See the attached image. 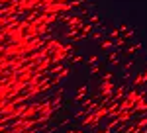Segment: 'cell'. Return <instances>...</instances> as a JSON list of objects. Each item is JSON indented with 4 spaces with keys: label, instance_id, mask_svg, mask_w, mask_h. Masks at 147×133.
<instances>
[{
    "label": "cell",
    "instance_id": "cell-1",
    "mask_svg": "<svg viewBox=\"0 0 147 133\" xmlns=\"http://www.w3.org/2000/svg\"><path fill=\"white\" fill-rule=\"evenodd\" d=\"M32 114H34V108H30V110L26 112V114H24V118H30V116H32Z\"/></svg>",
    "mask_w": 147,
    "mask_h": 133
}]
</instances>
